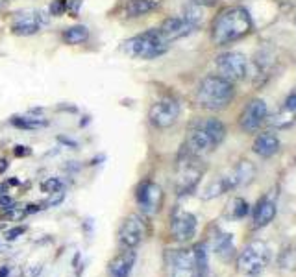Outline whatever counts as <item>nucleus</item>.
Returning a JSON list of instances; mask_svg holds the SVG:
<instances>
[{"mask_svg":"<svg viewBox=\"0 0 296 277\" xmlns=\"http://www.w3.org/2000/svg\"><path fill=\"white\" fill-rule=\"evenodd\" d=\"M254 32V20L242 6H230L215 17L211 26V41L224 46L240 41Z\"/></svg>","mask_w":296,"mask_h":277,"instance_id":"nucleus-1","label":"nucleus"},{"mask_svg":"<svg viewBox=\"0 0 296 277\" xmlns=\"http://www.w3.org/2000/svg\"><path fill=\"white\" fill-rule=\"evenodd\" d=\"M226 138V126L219 119L196 120L185 140V152L194 157L205 156Z\"/></svg>","mask_w":296,"mask_h":277,"instance_id":"nucleus-2","label":"nucleus"},{"mask_svg":"<svg viewBox=\"0 0 296 277\" xmlns=\"http://www.w3.org/2000/svg\"><path fill=\"white\" fill-rule=\"evenodd\" d=\"M235 96L233 83L219 74L205 76L196 89V104L207 111H221L230 105Z\"/></svg>","mask_w":296,"mask_h":277,"instance_id":"nucleus-3","label":"nucleus"},{"mask_svg":"<svg viewBox=\"0 0 296 277\" xmlns=\"http://www.w3.org/2000/svg\"><path fill=\"white\" fill-rule=\"evenodd\" d=\"M166 48H168V43L159 34V30H147L122 43V52L137 59H154L157 55L165 54Z\"/></svg>","mask_w":296,"mask_h":277,"instance_id":"nucleus-4","label":"nucleus"},{"mask_svg":"<svg viewBox=\"0 0 296 277\" xmlns=\"http://www.w3.org/2000/svg\"><path fill=\"white\" fill-rule=\"evenodd\" d=\"M270 260V249L265 242L254 240L242 249L237 257V270L244 276H256Z\"/></svg>","mask_w":296,"mask_h":277,"instance_id":"nucleus-5","label":"nucleus"},{"mask_svg":"<svg viewBox=\"0 0 296 277\" xmlns=\"http://www.w3.org/2000/svg\"><path fill=\"white\" fill-rule=\"evenodd\" d=\"M215 65L219 76L231 83L242 82L248 74V59L240 52H222L221 55H217Z\"/></svg>","mask_w":296,"mask_h":277,"instance_id":"nucleus-6","label":"nucleus"},{"mask_svg":"<svg viewBox=\"0 0 296 277\" xmlns=\"http://www.w3.org/2000/svg\"><path fill=\"white\" fill-rule=\"evenodd\" d=\"M187 154V152H185ZM198 157L187 154L185 161L180 163V170H178V179H176V192L178 196H185V194H191L196 189V185L200 183V177H202L204 168L198 165L196 161Z\"/></svg>","mask_w":296,"mask_h":277,"instance_id":"nucleus-7","label":"nucleus"},{"mask_svg":"<svg viewBox=\"0 0 296 277\" xmlns=\"http://www.w3.org/2000/svg\"><path fill=\"white\" fill-rule=\"evenodd\" d=\"M180 117V102L174 98H161L152 104L148 111V120L152 126L159 129H166L174 124Z\"/></svg>","mask_w":296,"mask_h":277,"instance_id":"nucleus-8","label":"nucleus"},{"mask_svg":"<svg viewBox=\"0 0 296 277\" xmlns=\"http://www.w3.org/2000/svg\"><path fill=\"white\" fill-rule=\"evenodd\" d=\"M267 117H268V107L267 104H265V100L254 98V100H250L248 104L244 105V109L240 113L239 126L242 131L254 133V131H258V129L265 124Z\"/></svg>","mask_w":296,"mask_h":277,"instance_id":"nucleus-9","label":"nucleus"},{"mask_svg":"<svg viewBox=\"0 0 296 277\" xmlns=\"http://www.w3.org/2000/svg\"><path fill=\"white\" fill-rule=\"evenodd\" d=\"M137 205L145 214H156L163 203V190L154 181H143L137 189Z\"/></svg>","mask_w":296,"mask_h":277,"instance_id":"nucleus-10","label":"nucleus"},{"mask_svg":"<svg viewBox=\"0 0 296 277\" xmlns=\"http://www.w3.org/2000/svg\"><path fill=\"white\" fill-rule=\"evenodd\" d=\"M170 231H172V237L180 242L193 239L196 233V216L184 209H176L170 218Z\"/></svg>","mask_w":296,"mask_h":277,"instance_id":"nucleus-11","label":"nucleus"},{"mask_svg":"<svg viewBox=\"0 0 296 277\" xmlns=\"http://www.w3.org/2000/svg\"><path fill=\"white\" fill-rule=\"evenodd\" d=\"M145 239V224L143 218L137 214H130L128 218H124L122 225L119 229V240L122 246L126 248H135L141 244V240Z\"/></svg>","mask_w":296,"mask_h":277,"instance_id":"nucleus-12","label":"nucleus"},{"mask_svg":"<svg viewBox=\"0 0 296 277\" xmlns=\"http://www.w3.org/2000/svg\"><path fill=\"white\" fill-rule=\"evenodd\" d=\"M254 175H256V166L248 163V161H239L228 174L221 175V177L224 185H226V189L233 190V189H239V187L248 185L254 179Z\"/></svg>","mask_w":296,"mask_h":277,"instance_id":"nucleus-13","label":"nucleus"},{"mask_svg":"<svg viewBox=\"0 0 296 277\" xmlns=\"http://www.w3.org/2000/svg\"><path fill=\"white\" fill-rule=\"evenodd\" d=\"M157 30H159L161 35L165 37L166 43H170V41H176V39H182V37L193 34L196 26L193 22H189L185 17H168L161 22V26Z\"/></svg>","mask_w":296,"mask_h":277,"instance_id":"nucleus-14","label":"nucleus"},{"mask_svg":"<svg viewBox=\"0 0 296 277\" xmlns=\"http://www.w3.org/2000/svg\"><path fill=\"white\" fill-rule=\"evenodd\" d=\"M276 216V203L267 196H263L256 205H254V212H252V222H254V229L265 227Z\"/></svg>","mask_w":296,"mask_h":277,"instance_id":"nucleus-15","label":"nucleus"},{"mask_svg":"<svg viewBox=\"0 0 296 277\" xmlns=\"http://www.w3.org/2000/svg\"><path fill=\"white\" fill-rule=\"evenodd\" d=\"M172 277H196L193 249H182L172 259Z\"/></svg>","mask_w":296,"mask_h":277,"instance_id":"nucleus-16","label":"nucleus"},{"mask_svg":"<svg viewBox=\"0 0 296 277\" xmlns=\"http://www.w3.org/2000/svg\"><path fill=\"white\" fill-rule=\"evenodd\" d=\"M252 150H254L256 156L268 159V157L276 156L278 152H279V138L272 131H263V133H259L258 137H256Z\"/></svg>","mask_w":296,"mask_h":277,"instance_id":"nucleus-17","label":"nucleus"},{"mask_svg":"<svg viewBox=\"0 0 296 277\" xmlns=\"http://www.w3.org/2000/svg\"><path fill=\"white\" fill-rule=\"evenodd\" d=\"M133 264H135V251H131V248H126V251L119 253L111 260L108 270L111 277H130Z\"/></svg>","mask_w":296,"mask_h":277,"instance_id":"nucleus-18","label":"nucleus"},{"mask_svg":"<svg viewBox=\"0 0 296 277\" xmlns=\"http://www.w3.org/2000/svg\"><path fill=\"white\" fill-rule=\"evenodd\" d=\"M46 22V18L43 17V13H36V15H24V17H18L13 26H11V32L15 35H34L36 32H39V28Z\"/></svg>","mask_w":296,"mask_h":277,"instance_id":"nucleus-19","label":"nucleus"},{"mask_svg":"<svg viewBox=\"0 0 296 277\" xmlns=\"http://www.w3.org/2000/svg\"><path fill=\"white\" fill-rule=\"evenodd\" d=\"M157 8L156 0H128L126 6H124V13L126 17H141V15H147L150 11H154Z\"/></svg>","mask_w":296,"mask_h":277,"instance_id":"nucleus-20","label":"nucleus"},{"mask_svg":"<svg viewBox=\"0 0 296 277\" xmlns=\"http://www.w3.org/2000/svg\"><path fill=\"white\" fill-rule=\"evenodd\" d=\"M61 39H63L67 45H82V43H85V41L89 39V30H87V26H83V24L71 26L63 32Z\"/></svg>","mask_w":296,"mask_h":277,"instance_id":"nucleus-21","label":"nucleus"},{"mask_svg":"<svg viewBox=\"0 0 296 277\" xmlns=\"http://www.w3.org/2000/svg\"><path fill=\"white\" fill-rule=\"evenodd\" d=\"M265 122H268L270 126H274V128H281V129H285L289 128V126H293L296 122V115L295 113H289V111L285 109H279L274 113V115H270V117H267V120Z\"/></svg>","mask_w":296,"mask_h":277,"instance_id":"nucleus-22","label":"nucleus"},{"mask_svg":"<svg viewBox=\"0 0 296 277\" xmlns=\"http://www.w3.org/2000/svg\"><path fill=\"white\" fill-rule=\"evenodd\" d=\"M11 124L20 129H39L48 126V122L43 119H36V117H13Z\"/></svg>","mask_w":296,"mask_h":277,"instance_id":"nucleus-23","label":"nucleus"},{"mask_svg":"<svg viewBox=\"0 0 296 277\" xmlns=\"http://www.w3.org/2000/svg\"><path fill=\"white\" fill-rule=\"evenodd\" d=\"M215 251H217L221 257H230L231 251H233V240H231V235H228V233H221V235L215 239Z\"/></svg>","mask_w":296,"mask_h":277,"instance_id":"nucleus-24","label":"nucleus"},{"mask_svg":"<svg viewBox=\"0 0 296 277\" xmlns=\"http://www.w3.org/2000/svg\"><path fill=\"white\" fill-rule=\"evenodd\" d=\"M230 211L233 218H242V216H246V212L250 211L248 203L244 202L242 198H235V200L230 203Z\"/></svg>","mask_w":296,"mask_h":277,"instance_id":"nucleus-25","label":"nucleus"},{"mask_svg":"<svg viewBox=\"0 0 296 277\" xmlns=\"http://www.w3.org/2000/svg\"><path fill=\"white\" fill-rule=\"evenodd\" d=\"M41 189H43V192L46 194L59 192V190H63V181L57 179V177H48V179H45V181L41 183Z\"/></svg>","mask_w":296,"mask_h":277,"instance_id":"nucleus-26","label":"nucleus"},{"mask_svg":"<svg viewBox=\"0 0 296 277\" xmlns=\"http://www.w3.org/2000/svg\"><path fill=\"white\" fill-rule=\"evenodd\" d=\"M281 109H285V111H289V113H295V115H296V87L285 96Z\"/></svg>","mask_w":296,"mask_h":277,"instance_id":"nucleus-27","label":"nucleus"},{"mask_svg":"<svg viewBox=\"0 0 296 277\" xmlns=\"http://www.w3.org/2000/svg\"><path fill=\"white\" fill-rule=\"evenodd\" d=\"M63 13H67V0H54L50 6V15L61 17Z\"/></svg>","mask_w":296,"mask_h":277,"instance_id":"nucleus-28","label":"nucleus"},{"mask_svg":"<svg viewBox=\"0 0 296 277\" xmlns=\"http://www.w3.org/2000/svg\"><path fill=\"white\" fill-rule=\"evenodd\" d=\"M80 6H82V0H67V11H69V15H71V17H78Z\"/></svg>","mask_w":296,"mask_h":277,"instance_id":"nucleus-29","label":"nucleus"},{"mask_svg":"<svg viewBox=\"0 0 296 277\" xmlns=\"http://www.w3.org/2000/svg\"><path fill=\"white\" fill-rule=\"evenodd\" d=\"M63 202V192L59 190V192H52L50 194V198L45 202V205H57V203Z\"/></svg>","mask_w":296,"mask_h":277,"instance_id":"nucleus-30","label":"nucleus"},{"mask_svg":"<svg viewBox=\"0 0 296 277\" xmlns=\"http://www.w3.org/2000/svg\"><path fill=\"white\" fill-rule=\"evenodd\" d=\"M24 233V227L22 225H17V227H11V229L6 233V240H15L18 235H22Z\"/></svg>","mask_w":296,"mask_h":277,"instance_id":"nucleus-31","label":"nucleus"},{"mask_svg":"<svg viewBox=\"0 0 296 277\" xmlns=\"http://www.w3.org/2000/svg\"><path fill=\"white\" fill-rule=\"evenodd\" d=\"M13 154H15L17 157H24V156H30V154H32V150H30L28 146H17L15 150H13Z\"/></svg>","mask_w":296,"mask_h":277,"instance_id":"nucleus-32","label":"nucleus"},{"mask_svg":"<svg viewBox=\"0 0 296 277\" xmlns=\"http://www.w3.org/2000/svg\"><path fill=\"white\" fill-rule=\"evenodd\" d=\"M6 168H8V161H6V159H0V174H2Z\"/></svg>","mask_w":296,"mask_h":277,"instance_id":"nucleus-33","label":"nucleus"},{"mask_svg":"<svg viewBox=\"0 0 296 277\" xmlns=\"http://www.w3.org/2000/svg\"><path fill=\"white\" fill-rule=\"evenodd\" d=\"M295 24H296V17H295Z\"/></svg>","mask_w":296,"mask_h":277,"instance_id":"nucleus-34","label":"nucleus"},{"mask_svg":"<svg viewBox=\"0 0 296 277\" xmlns=\"http://www.w3.org/2000/svg\"><path fill=\"white\" fill-rule=\"evenodd\" d=\"M0 4H2V0H0Z\"/></svg>","mask_w":296,"mask_h":277,"instance_id":"nucleus-35","label":"nucleus"}]
</instances>
